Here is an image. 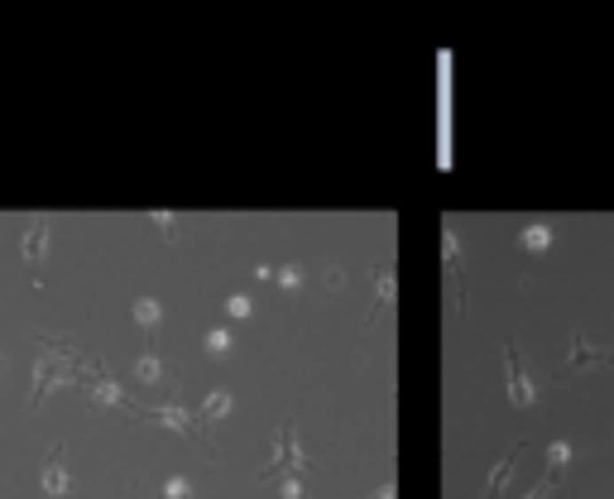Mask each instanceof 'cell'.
<instances>
[{"instance_id":"6da1fadb","label":"cell","mask_w":614,"mask_h":499,"mask_svg":"<svg viewBox=\"0 0 614 499\" xmlns=\"http://www.w3.org/2000/svg\"><path fill=\"white\" fill-rule=\"evenodd\" d=\"M91 365L77 355L73 341L63 337H39V355H34V389H29V408L39 399H49L58 384H67V379H82Z\"/></svg>"},{"instance_id":"7a4b0ae2","label":"cell","mask_w":614,"mask_h":499,"mask_svg":"<svg viewBox=\"0 0 614 499\" xmlns=\"http://www.w3.org/2000/svg\"><path fill=\"white\" fill-rule=\"evenodd\" d=\"M279 471H288V475H307V456H298V427H293V418H283V423H279L274 456H269L264 475H279Z\"/></svg>"},{"instance_id":"3957f363","label":"cell","mask_w":614,"mask_h":499,"mask_svg":"<svg viewBox=\"0 0 614 499\" xmlns=\"http://www.w3.org/2000/svg\"><path fill=\"white\" fill-rule=\"evenodd\" d=\"M504 375H509V403H514V408H533L538 389H533V379H528L523 360H518L514 341H504Z\"/></svg>"},{"instance_id":"277c9868","label":"cell","mask_w":614,"mask_h":499,"mask_svg":"<svg viewBox=\"0 0 614 499\" xmlns=\"http://www.w3.org/2000/svg\"><path fill=\"white\" fill-rule=\"evenodd\" d=\"M82 394L97 403V408H125V389L115 384V379L106 375L101 365H91V370L82 375Z\"/></svg>"},{"instance_id":"5b68a950","label":"cell","mask_w":614,"mask_h":499,"mask_svg":"<svg viewBox=\"0 0 614 499\" xmlns=\"http://www.w3.org/2000/svg\"><path fill=\"white\" fill-rule=\"evenodd\" d=\"M67 485H73V475H67L63 461V442H53L49 461H43V499H67Z\"/></svg>"},{"instance_id":"8992f818","label":"cell","mask_w":614,"mask_h":499,"mask_svg":"<svg viewBox=\"0 0 614 499\" xmlns=\"http://www.w3.org/2000/svg\"><path fill=\"white\" fill-rule=\"evenodd\" d=\"M49 235H53L49 217L29 221V231H25V265L34 269V274H39V269H43V259H49Z\"/></svg>"},{"instance_id":"52a82bcc","label":"cell","mask_w":614,"mask_h":499,"mask_svg":"<svg viewBox=\"0 0 614 499\" xmlns=\"http://www.w3.org/2000/svg\"><path fill=\"white\" fill-rule=\"evenodd\" d=\"M139 418H149V423H159V427H173V432H183V437H202V423H197V413H183V408H145Z\"/></svg>"},{"instance_id":"ba28073f","label":"cell","mask_w":614,"mask_h":499,"mask_svg":"<svg viewBox=\"0 0 614 499\" xmlns=\"http://www.w3.org/2000/svg\"><path fill=\"white\" fill-rule=\"evenodd\" d=\"M552 241H557V226H552V221H528L523 231H518V250H528V255L552 250Z\"/></svg>"},{"instance_id":"9c48e42d","label":"cell","mask_w":614,"mask_h":499,"mask_svg":"<svg viewBox=\"0 0 614 499\" xmlns=\"http://www.w3.org/2000/svg\"><path fill=\"white\" fill-rule=\"evenodd\" d=\"M586 365H614V351H590L586 337H571V365H566V375L586 370Z\"/></svg>"},{"instance_id":"30bf717a","label":"cell","mask_w":614,"mask_h":499,"mask_svg":"<svg viewBox=\"0 0 614 499\" xmlns=\"http://www.w3.org/2000/svg\"><path fill=\"white\" fill-rule=\"evenodd\" d=\"M389 303H394V265L384 259V265L374 269V313H380V307H389ZM374 313H370V317H374Z\"/></svg>"},{"instance_id":"8fae6325","label":"cell","mask_w":614,"mask_h":499,"mask_svg":"<svg viewBox=\"0 0 614 499\" xmlns=\"http://www.w3.org/2000/svg\"><path fill=\"white\" fill-rule=\"evenodd\" d=\"M226 413H231V394H226V389H216V394L202 399V408H197V423H221Z\"/></svg>"},{"instance_id":"7c38bea8","label":"cell","mask_w":614,"mask_h":499,"mask_svg":"<svg viewBox=\"0 0 614 499\" xmlns=\"http://www.w3.org/2000/svg\"><path fill=\"white\" fill-rule=\"evenodd\" d=\"M135 379H145V384H169V365H163L159 355H139V360H135Z\"/></svg>"},{"instance_id":"4fadbf2b","label":"cell","mask_w":614,"mask_h":499,"mask_svg":"<svg viewBox=\"0 0 614 499\" xmlns=\"http://www.w3.org/2000/svg\"><path fill=\"white\" fill-rule=\"evenodd\" d=\"M518 451H523V442H518V447L509 451V456H504V461H500V466H494V471H490V485H485V495H500V490H504V485H509V471H514V461H518Z\"/></svg>"},{"instance_id":"5bb4252c","label":"cell","mask_w":614,"mask_h":499,"mask_svg":"<svg viewBox=\"0 0 614 499\" xmlns=\"http://www.w3.org/2000/svg\"><path fill=\"white\" fill-rule=\"evenodd\" d=\"M159 317H163L159 298H139V303H135V322H139V331H145V337H149L154 327H159Z\"/></svg>"},{"instance_id":"9a60e30c","label":"cell","mask_w":614,"mask_h":499,"mask_svg":"<svg viewBox=\"0 0 614 499\" xmlns=\"http://www.w3.org/2000/svg\"><path fill=\"white\" fill-rule=\"evenodd\" d=\"M274 279H279V289H283V293H298L307 274H303V265H279V269H274Z\"/></svg>"},{"instance_id":"2e32d148","label":"cell","mask_w":614,"mask_h":499,"mask_svg":"<svg viewBox=\"0 0 614 499\" xmlns=\"http://www.w3.org/2000/svg\"><path fill=\"white\" fill-rule=\"evenodd\" d=\"M231 346H235V337H231L226 327H211V331H207V351H211V355H231Z\"/></svg>"},{"instance_id":"e0dca14e","label":"cell","mask_w":614,"mask_h":499,"mask_svg":"<svg viewBox=\"0 0 614 499\" xmlns=\"http://www.w3.org/2000/svg\"><path fill=\"white\" fill-rule=\"evenodd\" d=\"M442 255H446V269H452V274H460V245H456V231H452V226L442 231Z\"/></svg>"},{"instance_id":"ac0fdd59","label":"cell","mask_w":614,"mask_h":499,"mask_svg":"<svg viewBox=\"0 0 614 499\" xmlns=\"http://www.w3.org/2000/svg\"><path fill=\"white\" fill-rule=\"evenodd\" d=\"M163 499H193V480L187 475H169L163 480Z\"/></svg>"},{"instance_id":"d6986e66","label":"cell","mask_w":614,"mask_h":499,"mask_svg":"<svg viewBox=\"0 0 614 499\" xmlns=\"http://www.w3.org/2000/svg\"><path fill=\"white\" fill-rule=\"evenodd\" d=\"M566 461H571V447H566V442H552V447H547V471H552V475H562V471H566Z\"/></svg>"},{"instance_id":"ffe728a7","label":"cell","mask_w":614,"mask_h":499,"mask_svg":"<svg viewBox=\"0 0 614 499\" xmlns=\"http://www.w3.org/2000/svg\"><path fill=\"white\" fill-rule=\"evenodd\" d=\"M226 313H231V317H250V298H245V293H231V298H226Z\"/></svg>"},{"instance_id":"44dd1931","label":"cell","mask_w":614,"mask_h":499,"mask_svg":"<svg viewBox=\"0 0 614 499\" xmlns=\"http://www.w3.org/2000/svg\"><path fill=\"white\" fill-rule=\"evenodd\" d=\"M557 480H562V475H552V471H547V475H542V485H533V490H528L523 499H547V495H552V485H557Z\"/></svg>"},{"instance_id":"7402d4cb","label":"cell","mask_w":614,"mask_h":499,"mask_svg":"<svg viewBox=\"0 0 614 499\" xmlns=\"http://www.w3.org/2000/svg\"><path fill=\"white\" fill-rule=\"evenodd\" d=\"M283 499H307L303 495V475H288V480H283Z\"/></svg>"},{"instance_id":"603a6c76","label":"cell","mask_w":614,"mask_h":499,"mask_svg":"<svg viewBox=\"0 0 614 499\" xmlns=\"http://www.w3.org/2000/svg\"><path fill=\"white\" fill-rule=\"evenodd\" d=\"M370 499H394V480H384V485H380V490H374Z\"/></svg>"}]
</instances>
